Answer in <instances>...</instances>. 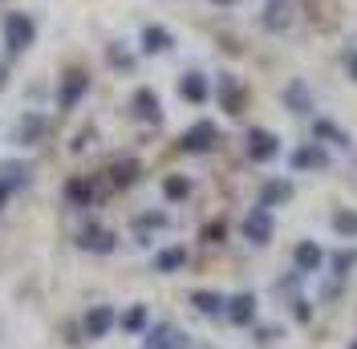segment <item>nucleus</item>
I'll return each instance as SVG.
<instances>
[{
  "instance_id": "f257e3e1",
  "label": "nucleus",
  "mask_w": 357,
  "mask_h": 349,
  "mask_svg": "<svg viewBox=\"0 0 357 349\" xmlns=\"http://www.w3.org/2000/svg\"><path fill=\"white\" fill-rule=\"evenodd\" d=\"M33 33H37V29H33V21H29L24 13H8V17H4V45H8L13 57L33 45Z\"/></svg>"
},
{
  "instance_id": "f03ea898",
  "label": "nucleus",
  "mask_w": 357,
  "mask_h": 349,
  "mask_svg": "<svg viewBox=\"0 0 357 349\" xmlns=\"http://www.w3.org/2000/svg\"><path fill=\"white\" fill-rule=\"evenodd\" d=\"M178 147H183V151H191V154L211 151V147H215V126H211V122H195L191 131L178 138Z\"/></svg>"
},
{
  "instance_id": "7ed1b4c3",
  "label": "nucleus",
  "mask_w": 357,
  "mask_h": 349,
  "mask_svg": "<svg viewBox=\"0 0 357 349\" xmlns=\"http://www.w3.org/2000/svg\"><path fill=\"white\" fill-rule=\"evenodd\" d=\"M244 236L252 244H268L272 240V216H268V207H256V211L244 219Z\"/></svg>"
},
{
  "instance_id": "20e7f679",
  "label": "nucleus",
  "mask_w": 357,
  "mask_h": 349,
  "mask_svg": "<svg viewBox=\"0 0 357 349\" xmlns=\"http://www.w3.org/2000/svg\"><path fill=\"white\" fill-rule=\"evenodd\" d=\"M146 349H187V337L175 325H155L146 337Z\"/></svg>"
},
{
  "instance_id": "39448f33",
  "label": "nucleus",
  "mask_w": 357,
  "mask_h": 349,
  "mask_svg": "<svg viewBox=\"0 0 357 349\" xmlns=\"http://www.w3.org/2000/svg\"><path fill=\"white\" fill-rule=\"evenodd\" d=\"M77 244H82L86 252H114V232L110 228H102V223H89Z\"/></svg>"
},
{
  "instance_id": "423d86ee",
  "label": "nucleus",
  "mask_w": 357,
  "mask_h": 349,
  "mask_svg": "<svg viewBox=\"0 0 357 349\" xmlns=\"http://www.w3.org/2000/svg\"><path fill=\"white\" fill-rule=\"evenodd\" d=\"M86 86H89V77L86 73H66V82H61V110H73L77 102H82V94H86Z\"/></svg>"
},
{
  "instance_id": "0eeeda50",
  "label": "nucleus",
  "mask_w": 357,
  "mask_h": 349,
  "mask_svg": "<svg viewBox=\"0 0 357 349\" xmlns=\"http://www.w3.org/2000/svg\"><path fill=\"white\" fill-rule=\"evenodd\" d=\"M248 154H252L256 163L272 158V154H276V134H268V131H248Z\"/></svg>"
},
{
  "instance_id": "6e6552de",
  "label": "nucleus",
  "mask_w": 357,
  "mask_h": 349,
  "mask_svg": "<svg viewBox=\"0 0 357 349\" xmlns=\"http://www.w3.org/2000/svg\"><path fill=\"white\" fill-rule=\"evenodd\" d=\"M110 325H114V309L93 305L86 313V337H106V333H110Z\"/></svg>"
},
{
  "instance_id": "1a4fd4ad",
  "label": "nucleus",
  "mask_w": 357,
  "mask_h": 349,
  "mask_svg": "<svg viewBox=\"0 0 357 349\" xmlns=\"http://www.w3.org/2000/svg\"><path fill=\"white\" fill-rule=\"evenodd\" d=\"M227 317H231L236 325H248V321L256 317V297H252V292H240V297H231V301H227Z\"/></svg>"
},
{
  "instance_id": "9d476101",
  "label": "nucleus",
  "mask_w": 357,
  "mask_h": 349,
  "mask_svg": "<svg viewBox=\"0 0 357 349\" xmlns=\"http://www.w3.org/2000/svg\"><path fill=\"white\" fill-rule=\"evenodd\" d=\"M93 195H98V191H93V183H89V179H69V183H66V199L73 203V207H89Z\"/></svg>"
},
{
  "instance_id": "9b49d317",
  "label": "nucleus",
  "mask_w": 357,
  "mask_h": 349,
  "mask_svg": "<svg viewBox=\"0 0 357 349\" xmlns=\"http://www.w3.org/2000/svg\"><path fill=\"white\" fill-rule=\"evenodd\" d=\"M134 114H138L142 122H158V98H155V89H138V94H134Z\"/></svg>"
},
{
  "instance_id": "f8f14e48",
  "label": "nucleus",
  "mask_w": 357,
  "mask_h": 349,
  "mask_svg": "<svg viewBox=\"0 0 357 349\" xmlns=\"http://www.w3.org/2000/svg\"><path fill=\"white\" fill-rule=\"evenodd\" d=\"M178 94H183L187 102H195V106H199V102H207V82H203L199 73H187V77L178 82Z\"/></svg>"
},
{
  "instance_id": "ddd939ff",
  "label": "nucleus",
  "mask_w": 357,
  "mask_h": 349,
  "mask_svg": "<svg viewBox=\"0 0 357 349\" xmlns=\"http://www.w3.org/2000/svg\"><path fill=\"white\" fill-rule=\"evenodd\" d=\"M289 195H292L289 183L284 179H272V183H264V191H260V207H276V203H284Z\"/></svg>"
},
{
  "instance_id": "4468645a",
  "label": "nucleus",
  "mask_w": 357,
  "mask_h": 349,
  "mask_svg": "<svg viewBox=\"0 0 357 349\" xmlns=\"http://www.w3.org/2000/svg\"><path fill=\"white\" fill-rule=\"evenodd\" d=\"M321 260H325V256H321L317 244H301V248H296V268H301V272H317Z\"/></svg>"
},
{
  "instance_id": "2eb2a0df",
  "label": "nucleus",
  "mask_w": 357,
  "mask_h": 349,
  "mask_svg": "<svg viewBox=\"0 0 357 349\" xmlns=\"http://www.w3.org/2000/svg\"><path fill=\"white\" fill-rule=\"evenodd\" d=\"M142 49H146V53H162V49H171V33L158 29V24H151V29L142 33Z\"/></svg>"
},
{
  "instance_id": "dca6fc26",
  "label": "nucleus",
  "mask_w": 357,
  "mask_h": 349,
  "mask_svg": "<svg viewBox=\"0 0 357 349\" xmlns=\"http://www.w3.org/2000/svg\"><path fill=\"white\" fill-rule=\"evenodd\" d=\"M289 4L292 0H272V4H268V17H264L268 29H284V24H289Z\"/></svg>"
},
{
  "instance_id": "f3484780",
  "label": "nucleus",
  "mask_w": 357,
  "mask_h": 349,
  "mask_svg": "<svg viewBox=\"0 0 357 349\" xmlns=\"http://www.w3.org/2000/svg\"><path fill=\"white\" fill-rule=\"evenodd\" d=\"M292 167L301 171V167H325V151L321 147H305V151L292 154Z\"/></svg>"
},
{
  "instance_id": "a211bd4d",
  "label": "nucleus",
  "mask_w": 357,
  "mask_h": 349,
  "mask_svg": "<svg viewBox=\"0 0 357 349\" xmlns=\"http://www.w3.org/2000/svg\"><path fill=\"white\" fill-rule=\"evenodd\" d=\"M41 131H45V122H41V118H33V114L17 122V138H21V142H37V138H41Z\"/></svg>"
},
{
  "instance_id": "6ab92c4d",
  "label": "nucleus",
  "mask_w": 357,
  "mask_h": 349,
  "mask_svg": "<svg viewBox=\"0 0 357 349\" xmlns=\"http://www.w3.org/2000/svg\"><path fill=\"white\" fill-rule=\"evenodd\" d=\"M284 102H289V106L296 110V114H309V110H312V106H309V89L301 86V82L284 89Z\"/></svg>"
},
{
  "instance_id": "aec40b11",
  "label": "nucleus",
  "mask_w": 357,
  "mask_h": 349,
  "mask_svg": "<svg viewBox=\"0 0 357 349\" xmlns=\"http://www.w3.org/2000/svg\"><path fill=\"white\" fill-rule=\"evenodd\" d=\"M223 106L231 110V114H240V106H244V89L236 86V82H231V77H223Z\"/></svg>"
},
{
  "instance_id": "412c9836",
  "label": "nucleus",
  "mask_w": 357,
  "mask_h": 349,
  "mask_svg": "<svg viewBox=\"0 0 357 349\" xmlns=\"http://www.w3.org/2000/svg\"><path fill=\"white\" fill-rule=\"evenodd\" d=\"M114 187H130L134 179H138V163H130V158H126V163H114Z\"/></svg>"
},
{
  "instance_id": "4be33fe9",
  "label": "nucleus",
  "mask_w": 357,
  "mask_h": 349,
  "mask_svg": "<svg viewBox=\"0 0 357 349\" xmlns=\"http://www.w3.org/2000/svg\"><path fill=\"white\" fill-rule=\"evenodd\" d=\"M191 305L211 317V313H220V309H223V297H215V292H195V297H191Z\"/></svg>"
},
{
  "instance_id": "5701e85b",
  "label": "nucleus",
  "mask_w": 357,
  "mask_h": 349,
  "mask_svg": "<svg viewBox=\"0 0 357 349\" xmlns=\"http://www.w3.org/2000/svg\"><path fill=\"white\" fill-rule=\"evenodd\" d=\"M162 191H167V199H187L191 195V183H187L183 174H171V179L162 183Z\"/></svg>"
},
{
  "instance_id": "b1692460",
  "label": "nucleus",
  "mask_w": 357,
  "mask_h": 349,
  "mask_svg": "<svg viewBox=\"0 0 357 349\" xmlns=\"http://www.w3.org/2000/svg\"><path fill=\"white\" fill-rule=\"evenodd\" d=\"M333 228L341 236H357V216L354 211H333Z\"/></svg>"
},
{
  "instance_id": "393cba45",
  "label": "nucleus",
  "mask_w": 357,
  "mask_h": 349,
  "mask_svg": "<svg viewBox=\"0 0 357 349\" xmlns=\"http://www.w3.org/2000/svg\"><path fill=\"white\" fill-rule=\"evenodd\" d=\"M187 260V252H183V248H171V252H162V256H158V268H162V272H171V268H178V264Z\"/></svg>"
},
{
  "instance_id": "a878e982",
  "label": "nucleus",
  "mask_w": 357,
  "mask_h": 349,
  "mask_svg": "<svg viewBox=\"0 0 357 349\" xmlns=\"http://www.w3.org/2000/svg\"><path fill=\"white\" fill-rule=\"evenodd\" d=\"M142 325H146V309H130V313L122 317V329H130V333H138Z\"/></svg>"
},
{
  "instance_id": "bb28decb",
  "label": "nucleus",
  "mask_w": 357,
  "mask_h": 349,
  "mask_svg": "<svg viewBox=\"0 0 357 349\" xmlns=\"http://www.w3.org/2000/svg\"><path fill=\"white\" fill-rule=\"evenodd\" d=\"M317 138H333V142H345V134L337 131L333 122H325V118H321V122H317Z\"/></svg>"
},
{
  "instance_id": "cd10ccee",
  "label": "nucleus",
  "mask_w": 357,
  "mask_h": 349,
  "mask_svg": "<svg viewBox=\"0 0 357 349\" xmlns=\"http://www.w3.org/2000/svg\"><path fill=\"white\" fill-rule=\"evenodd\" d=\"M349 264H354V252H341V256H337V268H341V272H345Z\"/></svg>"
},
{
  "instance_id": "c85d7f7f",
  "label": "nucleus",
  "mask_w": 357,
  "mask_h": 349,
  "mask_svg": "<svg viewBox=\"0 0 357 349\" xmlns=\"http://www.w3.org/2000/svg\"><path fill=\"white\" fill-rule=\"evenodd\" d=\"M349 73H354V82H357V53L349 57Z\"/></svg>"
},
{
  "instance_id": "c756f323",
  "label": "nucleus",
  "mask_w": 357,
  "mask_h": 349,
  "mask_svg": "<svg viewBox=\"0 0 357 349\" xmlns=\"http://www.w3.org/2000/svg\"><path fill=\"white\" fill-rule=\"evenodd\" d=\"M4 199H8V187H4V183H0V207H4Z\"/></svg>"
},
{
  "instance_id": "7c9ffc66",
  "label": "nucleus",
  "mask_w": 357,
  "mask_h": 349,
  "mask_svg": "<svg viewBox=\"0 0 357 349\" xmlns=\"http://www.w3.org/2000/svg\"><path fill=\"white\" fill-rule=\"evenodd\" d=\"M0 82H4V66H0Z\"/></svg>"
},
{
  "instance_id": "2f4dec72",
  "label": "nucleus",
  "mask_w": 357,
  "mask_h": 349,
  "mask_svg": "<svg viewBox=\"0 0 357 349\" xmlns=\"http://www.w3.org/2000/svg\"><path fill=\"white\" fill-rule=\"evenodd\" d=\"M215 4H231V0H215Z\"/></svg>"
},
{
  "instance_id": "473e14b6",
  "label": "nucleus",
  "mask_w": 357,
  "mask_h": 349,
  "mask_svg": "<svg viewBox=\"0 0 357 349\" xmlns=\"http://www.w3.org/2000/svg\"><path fill=\"white\" fill-rule=\"evenodd\" d=\"M349 349H357V341H354V346H349Z\"/></svg>"
}]
</instances>
